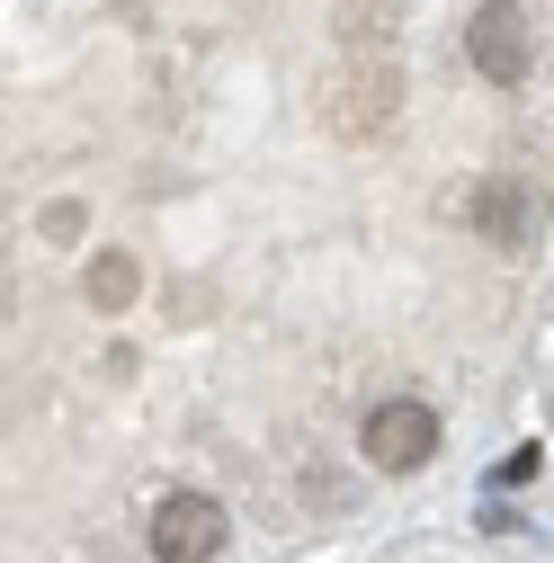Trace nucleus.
<instances>
[{
	"label": "nucleus",
	"mask_w": 554,
	"mask_h": 563,
	"mask_svg": "<svg viewBox=\"0 0 554 563\" xmlns=\"http://www.w3.org/2000/svg\"><path fill=\"white\" fill-rule=\"evenodd\" d=\"M394 117H402V63L394 54H350L322 81V125L340 134V144H367V134H385Z\"/></svg>",
	"instance_id": "nucleus-1"
},
{
	"label": "nucleus",
	"mask_w": 554,
	"mask_h": 563,
	"mask_svg": "<svg viewBox=\"0 0 554 563\" xmlns=\"http://www.w3.org/2000/svg\"><path fill=\"white\" fill-rule=\"evenodd\" d=\"M465 54H474L483 81L519 90V81L536 73V27H528V10H519V0H483L474 27H465Z\"/></svg>",
	"instance_id": "nucleus-2"
},
{
	"label": "nucleus",
	"mask_w": 554,
	"mask_h": 563,
	"mask_svg": "<svg viewBox=\"0 0 554 563\" xmlns=\"http://www.w3.org/2000/svg\"><path fill=\"white\" fill-rule=\"evenodd\" d=\"M367 465L376 474H421L430 456H439V411L430 402H411V394H394V402H376L367 411Z\"/></svg>",
	"instance_id": "nucleus-3"
},
{
	"label": "nucleus",
	"mask_w": 554,
	"mask_h": 563,
	"mask_svg": "<svg viewBox=\"0 0 554 563\" xmlns=\"http://www.w3.org/2000/svg\"><path fill=\"white\" fill-rule=\"evenodd\" d=\"M224 501H206V492H170V501L153 510V554L162 563H215L224 554Z\"/></svg>",
	"instance_id": "nucleus-4"
},
{
	"label": "nucleus",
	"mask_w": 554,
	"mask_h": 563,
	"mask_svg": "<svg viewBox=\"0 0 554 563\" xmlns=\"http://www.w3.org/2000/svg\"><path fill=\"white\" fill-rule=\"evenodd\" d=\"M465 216H474L483 233H492L501 251H519V242L536 233V206H528V197H519L510 179H492V188H474V197H465Z\"/></svg>",
	"instance_id": "nucleus-5"
},
{
	"label": "nucleus",
	"mask_w": 554,
	"mask_h": 563,
	"mask_svg": "<svg viewBox=\"0 0 554 563\" xmlns=\"http://www.w3.org/2000/svg\"><path fill=\"white\" fill-rule=\"evenodd\" d=\"M340 45L350 54H394V36H402V0H340Z\"/></svg>",
	"instance_id": "nucleus-6"
},
{
	"label": "nucleus",
	"mask_w": 554,
	"mask_h": 563,
	"mask_svg": "<svg viewBox=\"0 0 554 563\" xmlns=\"http://www.w3.org/2000/svg\"><path fill=\"white\" fill-rule=\"evenodd\" d=\"M134 287H144V268H134L125 251H99V260H90V305H99V313H125Z\"/></svg>",
	"instance_id": "nucleus-7"
},
{
	"label": "nucleus",
	"mask_w": 554,
	"mask_h": 563,
	"mask_svg": "<svg viewBox=\"0 0 554 563\" xmlns=\"http://www.w3.org/2000/svg\"><path fill=\"white\" fill-rule=\"evenodd\" d=\"M545 474V448H519V456H501V483H536Z\"/></svg>",
	"instance_id": "nucleus-8"
}]
</instances>
